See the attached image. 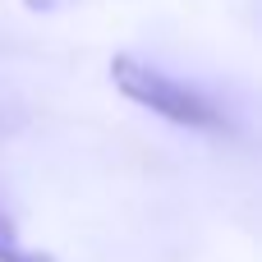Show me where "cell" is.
<instances>
[{"label": "cell", "mask_w": 262, "mask_h": 262, "mask_svg": "<svg viewBox=\"0 0 262 262\" xmlns=\"http://www.w3.org/2000/svg\"><path fill=\"white\" fill-rule=\"evenodd\" d=\"M28 5H32V9H37V5H46V0H28Z\"/></svg>", "instance_id": "3"}, {"label": "cell", "mask_w": 262, "mask_h": 262, "mask_svg": "<svg viewBox=\"0 0 262 262\" xmlns=\"http://www.w3.org/2000/svg\"><path fill=\"white\" fill-rule=\"evenodd\" d=\"M111 83L143 111L180 124V129H203V134H221L226 129V115L216 111V101H207L198 88L180 83L175 74L138 60V55H115L111 60Z\"/></svg>", "instance_id": "1"}, {"label": "cell", "mask_w": 262, "mask_h": 262, "mask_svg": "<svg viewBox=\"0 0 262 262\" xmlns=\"http://www.w3.org/2000/svg\"><path fill=\"white\" fill-rule=\"evenodd\" d=\"M0 262H51V258H46V253H32V249L18 239L14 221L0 212Z\"/></svg>", "instance_id": "2"}]
</instances>
